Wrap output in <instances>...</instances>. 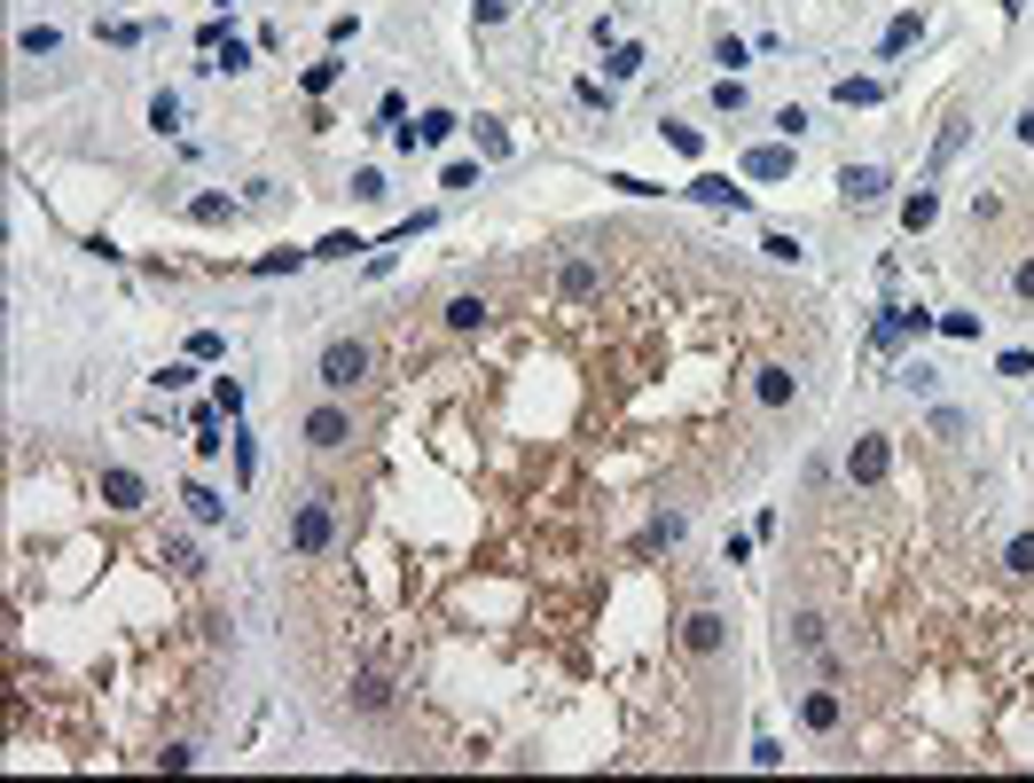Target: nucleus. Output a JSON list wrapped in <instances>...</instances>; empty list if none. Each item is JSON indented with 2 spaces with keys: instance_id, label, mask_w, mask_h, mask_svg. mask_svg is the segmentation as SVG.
I'll use <instances>...</instances> for the list:
<instances>
[{
  "instance_id": "15",
  "label": "nucleus",
  "mask_w": 1034,
  "mask_h": 783,
  "mask_svg": "<svg viewBox=\"0 0 1034 783\" xmlns=\"http://www.w3.org/2000/svg\"><path fill=\"white\" fill-rule=\"evenodd\" d=\"M932 212H940V204H932V189H917V197H909V204H901V228H909V235H917V228H932Z\"/></svg>"
},
{
  "instance_id": "20",
  "label": "nucleus",
  "mask_w": 1034,
  "mask_h": 783,
  "mask_svg": "<svg viewBox=\"0 0 1034 783\" xmlns=\"http://www.w3.org/2000/svg\"><path fill=\"white\" fill-rule=\"evenodd\" d=\"M509 17V0H478V24H502Z\"/></svg>"
},
{
  "instance_id": "13",
  "label": "nucleus",
  "mask_w": 1034,
  "mask_h": 783,
  "mask_svg": "<svg viewBox=\"0 0 1034 783\" xmlns=\"http://www.w3.org/2000/svg\"><path fill=\"white\" fill-rule=\"evenodd\" d=\"M1003 572L1011 580H1034V533H1011L1003 541Z\"/></svg>"
},
{
  "instance_id": "10",
  "label": "nucleus",
  "mask_w": 1034,
  "mask_h": 783,
  "mask_svg": "<svg viewBox=\"0 0 1034 783\" xmlns=\"http://www.w3.org/2000/svg\"><path fill=\"white\" fill-rule=\"evenodd\" d=\"M800 721H808L815 737H831V729L846 721V698H838V689H808V698H800Z\"/></svg>"
},
{
  "instance_id": "8",
  "label": "nucleus",
  "mask_w": 1034,
  "mask_h": 783,
  "mask_svg": "<svg viewBox=\"0 0 1034 783\" xmlns=\"http://www.w3.org/2000/svg\"><path fill=\"white\" fill-rule=\"evenodd\" d=\"M95 494H103L110 509H141V501H149V486H141L134 470H118V463H103V470H95Z\"/></svg>"
},
{
  "instance_id": "18",
  "label": "nucleus",
  "mask_w": 1034,
  "mask_h": 783,
  "mask_svg": "<svg viewBox=\"0 0 1034 783\" xmlns=\"http://www.w3.org/2000/svg\"><path fill=\"white\" fill-rule=\"evenodd\" d=\"M838 103L854 110V103H878V78H838Z\"/></svg>"
},
{
  "instance_id": "3",
  "label": "nucleus",
  "mask_w": 1034,
  "mask_h": 783,
  "mask_svg": "<svg viewBox=\"0 0 1034 783\" xmlns=\"http://www.w3.org/2000/svg\"><path fill=\"white\" fill-rule=\"evenodd\" d=\"M674 643L698 658V666H714V658L729 650V620H721V612H689V620L674 627Z\"/></svg>"
},
{
  "instance_id": "14",
  "label": "nucleus",
  "mask_w": 1034,
  "mask_h": 783,
  "mask_svg": "<svg viewBox=\"0 0 1034 783\" xmlns=\"http://www.w3.org/2000/svg\"><path fill=\"white\" fill-rule=\"evenodd\" d=\"M447 134H455V118H447V110H423V118L408 126V149H415V141H447Z\"/></svg>"
},
{
  "instance_id": "16",
  "label": "nucleus",
  "mask_w": 1034,
  "mask_h": 783,
  "mask_svg": "<svg viewBox=\"0 0 1034 783\" xmlns=\"http://www.w3.org/2000/svg\"><path fill=\"white\" fill-rule=\"evenodd\" d=\"M917 32H925V24H917V17H894V24H886V40H878V47H886V55H901V47H909V40H917Z\"/></svg>"
},
{
  "instance_id": "17",
  "label": "nucleus",
  "mask_w": 1034,
  "mask_h": 783,
  "mask_svg": "<svg viewBox=\"0 0 1034 783\" xmlns=\"http://www.w3.org/2000/svg\"><path fill=\"white\" fill-rule=\"evenodd\" d=\"M792 643L815 650V643H823V612H792Z\"/></svg>"
},
{
  "instance_id": "7",
  "label": "nucleus",
  "mask_w": 1034,
  "mask_h": 783,
  "mask_svg": "<svg viewBox=\"0 0 1034 783\" xmlns=\"http://www.w3.org/2000/svg\"><path fill=\"white\" fill-rule=\"evenodd\" d=\"M792 392H800V369H792V361H760V369H752V400H760L768 415L792 408Z\"/></svg>"
},
{
  "instance_id": "4",
  "label": "nucleus",
  "mask_w": 1034,
  "mask_h": 783,
  "mask_svg": "<svg viewBox=\"0 0 1034 783\" xmlns=\"http://www.w3.org/2000/svg\"><path fill=\"white\" fill-rule=\"evenodd\" d=\"M400 698V689H392V674L384 666H361L354 681H345V713H354V721H369V713H384Z\"/></svg>"
},
{
  "instance_id": "6",
  "label": "nucleus",
  "mask_w": 1034,
  "mask_h": 783,
  "mask_svg": "<svg viewBox=\"0 0 1034 783\" xmlns=\"http://www.w3.org/2000/svg\"><path fill=\"white\" fill-rule=\"evenodd\" d=\"M306 447L314 455H345L354 447V408H314L306 415Z\"/></svg>"
},
{
  "instance_id": "11",
  "label": "nucleus",
  "mask_w": 1034,
  "mask_h": 783,
  "mask_svg": "<svg viewBox=\"0 0 1034 783\" xmlns=\"http://www.w3.org/2000/svg\"><path fill=\"white\" fill-rule=\"evenodd\" d=\"M838 189H846V204H878V197H886V172H878V165H854Z\"/></svg>"
},
{
  "instance_id": "1",
  "label": "nucleus",
  "mask_w": 1034,
  "mask_h": 783,
  "mask_svg": "<svg viewBox=\"0 0 1034 783\" xmlns=\"http://www.w3.org/2000/svg\"><path fill=\"white\" fill-rule=\"evenodd\" d=\"M337 549V501L329 494H306L291 509V557H329Z\"/></svg>"
},
{
  "instance_id": "12",
  "label": "nucleus",
  "mask_w": 1034,
  "mask_h": 783,
  "mask_svg": "<svg viewBox=\"0 0 1034 783\" xmlns=\"http://www.w3.org/2000/svg\"><path fill=\"white\" fill-rule=\"evenodd\" d=\"M745 172H752V181H784V172H792V149H752Z\"/></svg>"
},
{
  "instance_id": "19",
  "label": "nucleus",
  "mask_w": 1034,
  "mask_h": 783,
  "mask_svg": "<svg viewBox=\"0 0 1034 783\" xmlns=\"http://www.w3.org/2000/svg\"><path fill=\"white\" fill-rule=\"evenodd\" d=\"M1011 290H1019V298H1026V306H1034V251H1026V258H1019V275H1011Z\"/></svg>"
},
{
  "instance_id": "9",
  "label": "nucleus",
  "mask_w": 1034,
  "mask_h": 783,
  "mask_svg": "<svg viewBox=\"0 0 1034 783\" xmlns=\"http://www.w3.org/2000/svg\"><path fill=\"white\" fill-rule=\"evenodd\" d=\"M886 470H894V447H886V440H862V447L846 455V478H854V486H878Z\"/></svg>"
},
{
  "instance_id": "2",
  "label": "nucleus",
  "mask_w": 1034,
  "mask_h": 783,
  "mask_svg": "<svg viewBox=\"0 0 1034 783\" xmlns=\"http://www.w3.org/2000/svg\"><path fill=\"white\" fill-rule=\"evenodd\" d=\"M369 377H377V353H369L361 337H337L329 353H321V384H329V392H361Z\"/></svg>"
},
{
  "instance_id": "5",
  "label": "nucleus",
  "mask_w": 1034,
  "mask_h": 783,
  "mask_svg": "<svg viewBox=\"0 0 1034 783\" xmlns=\"http://www.w3.org/2000/svg\"><path fill=\"white\" fill-rule=\"evenodd\" d=\"M486 321H494V298H486V290H455V298L440 306V329H447V337H486Z\"/></svg>"
}]
</instances>
